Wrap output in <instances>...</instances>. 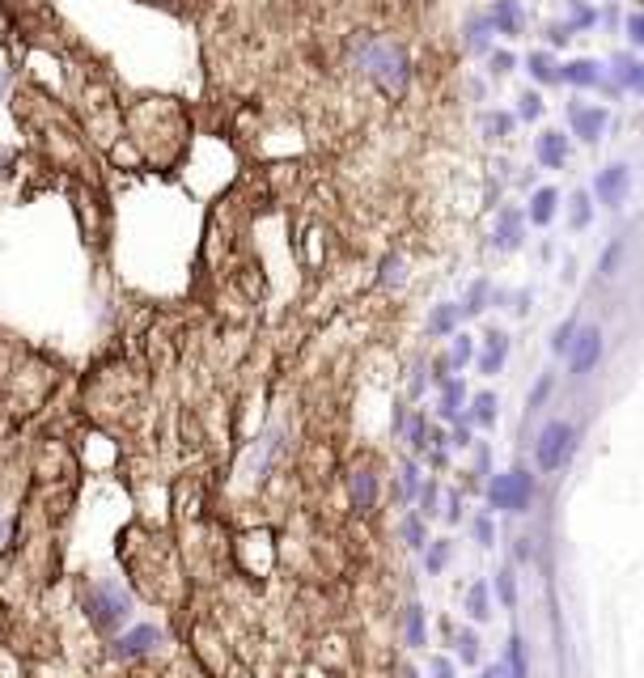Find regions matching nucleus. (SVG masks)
Here are the masks:
<instances>
[{
  "mask_svg": "<svg viewBox=\"0 0 644 678\" xmlns=\"http://www.w3.org/2000/svg\"><path fill=\"white\" fill-rule=\"evenodd\" d=\"M132 594L123 590L119 581H94L85 590V615H89V623L102 632V636H111V632H119L123 623L132 619Z\"/></svg>",
  "mask_w": 644,
  "mask_h": 678,
  "instance_id": "f257e3e1",
  "label": "nucleus"
},
{
  "mask_svg": "<svg viewBox=\"0 0 644 678\" xmlns=\"http://www.w3.org/2000/svg\"><path fill=\"white\" fill-rule=\"evenodd\" d=\"M356 64L365 68V73L386 85V89H403L407 77H411V68H407V56L395 47V43H382V39H365L361 51H356Z\"/></svg>",
  "mask_w": 644,
  "mask_h": 678,
  "instance_id": "f03ea898",
  "label": "nucleus"
},
{
  "mask_svg": "<svg viewBox=\"0 0 644 678\" xmlns=\"http://www.w3.org/2000/svg\"><path fill=\"white\" fill-rule=\"evenodd\" d=\"M534 505V475L526 467H513V471H500L488 479V509L500 513H530Z\"/></svg>",
  "mask_w": 644,
  "mask_h": 678,
  "instance_id": "7ed1b4c3",
  "label": "nucleus"
},
{
  "mask_svg": "<svg viewBox=\"0 0 644 678\" xmlns=\"http://www.w3.org/2000/svg\"><path fill=\"white\" fill-rule=\"evenodd\" d=\"M572 450H577V428L568 420H547L539 441H534V462H539V471L551 475L572 458Z\"/></svg>",
  "mask_w": 644,
  "mask_h": 678,
  "instance_id": "20e7f679",
  "label": "nucleus"
},
{
  "mask_svg": "<svg viewBox=\"0 0 644 678\" xmlns=\"http://www.w3.org/2000/svg\"><path fill=\"white\" fill-rule=\"evenodd\" d=\"M602 361V327L585 323L572 335V348H568V373H594V365Z\"/></svg>",
  "mask_w": 644,
  "mask_h": 678,
  "instance_id": "39448f33",
  "label": "nucleus"
},
{
  "mask_svg": "<svg viewBox=\"0 0 644 678\" xmlns=\"http://www.w3.org/2000/svg\"><path fill=\"white\" fill-rule=\"evenodd\" d=\"M161 628L157 623H136V628H128L123 636H115V645H111V653L115 657H123V662H136V657H149L157 645H161Z\"/></svg>",
  "mask_w": 644,
  "mask_h": 678,
  "instance_id": "423d86ee",
  "label": "nucleus"
},
{
  "mask_svg": "<svg viewBox=\"0 0 644 678\" xmlns=\"http://www.w3.org/2000/svg\"><path fill=\"white\" fill-rule=\"evenodd\" d=\"M628 191H632V174H628V166H606V170L598 174V183H594L598 204H606V208H619L623 200H628Z\"/></svg>",
  "mask_w": 644,
  "mask_h": 678,
  "instance_id": "0eeeda50",
  "label": "nucleus"
},
{
  "mask_svg": "<svg viewBox=\"0 0 644 678\" xmlns=\"http://www.w3.org/2000/svg\"><path fill=\"white\" fill-rule=\"evenodd\" d=\"M568 119H572V132H577L585 145L602 140V128H606V111H602V106H572Z\"/></svg>",
  "mask_w": 644,
  "mask_h": 678,
  "instance_id": "6e6552de",
  "label": "nucleus"
},
{
  "mask_svg": "<svg viewBox=\"0 0 644 678\" xmlns=\"http://www.w3.org/2000/svg\"><path fill=\"white\" fill-rule=\"evenodd\" d=\"M462 403H467V382L458 378H445L441 382V407H437V416L445 420V424H458L462 420Z\"/></svg>",
  "mask_w": 644,
  "mask_h": 678,
  "instance_id": "1a4fd4ad",
  "label": "nucleus"
},
{
  "mask_svg": "<svg viewBox=\"0 0 644 678\" xmlns=\"http://www.w3.org/2000/svg\"><path fill=\"white\" fill-rule=\"evenodd\" d=\"M505 361H509V335L488 331L483 335V352H479V373H500Z\"/></svg>",
  "mask_w": 644,
  "mask_h": 678,
  "instance_id": "9d476101",
  "label": "nucleus"
},
{
  "mask_svg": "<svg viewBox=\"0 0 644 678\" xmlns=\"http://www.w3.org/2000/svg\"><path fill=\"white\" fill-rule=\"evenodd\" d=\"M488 17H492L496 34H509V39H517V34L526 30V13H522V5H517V0H496Z\"/></svg>",
  "mask_w": 644,
  "mask_h": 678,
  "instance_id": "9b49d317",
  "label": "nucleus"
},
{
  "mask_svg": "<svg viewBox=\"0 0 644 678\" xmlns=\"http://www.w3.org/2000/svg\"><path fill=\"white\" fill-rule=\"evenodd\" d=\"M534 153H539V162H543L547 170H560V166L568 162V136L547 128V132L539 136V145H534Z\"/></svg>",
  "mask_w": 644,
  "mask_h": 678,
  "instance_id": "f8f14e48",
  "label": "nucleus"
},
{
  "mask_svg": "<svg viewBox=\"0 0 644 678\" xmlns=\"http://www.w3.org/2000/svg\"><path fill=\"white\" fill-rule=\"evenodd\" d=\"M348 492H352V509L356 513H369L373 509V501H378V475L373 471H352V484H348Z\"/></svg>",
  "mask_w": 644,
  "mask_h": 678,
  "instance_id": "ddd939ff",
  "label": "nucleus"
},
{
  "mask_svg": "<svg viewBox=\"0 0 644 678\" xmlns=\"http://www.w3.org/2000/svg\"><path fill=\"white\" fill-rule=\"evenodd\" d=\"M560 81L581 85V89H594V85H602V68H598V60H568V64L560 68Z\"/></svg>",
  "mask_w": 644,
  "mask_h": 678,
  "instance_id": "4468645a",
  "label": "nucleus"
},
{
  "mask_svg": "<svg viewBox=\"0 0 644 678\" xmlns=\"http://www.w3.org/2000/svg\"><path fill=\"white\" fill-rule=\"evenodd\" d=\"M467 619H475V623H488L492 619V585L488 581H475V585H467Z\"/></svg>",
  "mask_w": 644,
  "mask_h": 678,
  "instance_id": "2eb2a0df",
  "label": "nucleus"
},
{
  "mask_svg": "<svg viewBox=\"0 0 644 678\" xmlns=\"http://www.w3.org/2000/svg\"><path fill=\"white\" fill-rule=\"evenodd\" d=\"M496 246H500V251H517V246H522V212H513V208L500 212V221H496Z\"/></svg>",
  "mask_w": 644,
  "mask_h": 678,
  "instance_id": "dca6fc26",
  "label": "nucleus"
},
{
  "mask_svg": "<svg viewBox=\"0 0 644 678\" xmlns=\"http://www.w3.org/2000/svg\"><path fill=\"white\" fill-rule=\"evenodd\" d=\"M556 212H560V191L556 187H539V191H534V200H530V221L534 225H551V221H556Z\"/></svg>",
  "mask_w": 644,
  "mask_h": 678,
  "instance_id": "f3484780",
  "label": "nucleus"
},
{
  "mask_svg": "<svg viewBox=\"0 0 644 678\" xmlns=\"http://www.w3.org/2000/svg\"><path fill=\"white\" fill-rule=\"evenodd\" d=\"M458 323H462V306H454V301H441V306H433V314H428V335H433V339L454 335Z\"/></svg>",
  "mask_w": 644,
  "mask_h": 678,
  "instance_id": "a211bd4d",
  "label": "nucleus"
},
{
  "mask_svg": "<svg viewBox=\"0 0 644 678\" xmlns=\"http://www.w3.org/2000/svg\"><path fill=\"white\" fill-rule=\"evenodd\" d=\"M403 636H407L411 649H424V645H428V623H424V606H420V602H411L407 611H403Z\"/></svg>",
  "mask_w": 644,
  "mask_h": 678,
  "instance_id": "6ab92c4d",
  "label": "nucleus"
},
{
  "mask_svg": "<svg viewBox=\"0 0 644 678\" xmlns=\"http://www.w3.org/2000/svg\"><path fill=\"white\" fill-rule=\"evenodd\" d=\"M462 420H467L471 428H492V424H496V395H492V390L475 395V399H471V412L462 416Z\"/></svg>",
  "mask_w": 644,
  "mask_h": 678,
  "instance_id": "aec40b11",
  "label": "nucleus"
},
{
  "mask_svg": "<svg viewBox=\"0 0 644 678\" xmlns=\"http://www.w3.org/2000/svg\"><path fill=\"white\" fill-rule=\"evenodd\" d=\"M505 670H509V678H530V653H526V640H522V636H509V645H505Z\"/></svg>",
  "mask_w": 644,
  "mask_h": 678,
  "instance_id": "412c9836",
  "label": "nucleus"
},
{
  "mask_svg": "<svg viewBox=\"0 0 644 678\" xmlns=\"http://www.w3.org/2000/svg\"><path fill=\"white\" fill-rule=\"evenodd\" d=\"M450 556H454L450 539H428V547H424V568L437 577V573H445V564H450Z\"/></svg>",
  "mask_w": 644,
  "mask_h": 678,
  "instance_id": "4be33fe9",
  "label": "nucleus"
},
{
  "mask_svg": "<svg viewBox=\"0 0 644 678\" xmlns=\"http://www.w3.org/2000/svg\"><path fill=\"white\" fill-rule=\"evenodd\" d=\"M424 522H428V517H420V513H407V517H403L399 530H403V543H407L411 551H424V547H428V526H424Z\"/></svg>",
  "mask_w": 644,
  "mask_h": 678,
  "instance_id": "5701e85b",
  "label": "nucleus"
},
{
  "mask_svg": "<svg viewBox=\"0 0 644 678\" xmlns=\"http://www.w3.org/2000/svg\"><path fill=\"white\" fill-rule=\"evenodd\" d=\"M526 68H530V77H534V81H547V85H556V81H560V64L551 60L547 51H530Z\"/></svg>",
  "mask_w": 644,
  "mask_h": 678,
  "instance_id": "b1692460",
  "label": "nucleus"
},
{
  "mask_svg": "<svg viewBox=\"0 0 644 678\" xmlns=\"http://www.w3.org/2000/svg\"><path fill=\"white\" fill-rule=\"evenodd\" d=\"M420 488H424L420 467H416V462H403V471H399V501H403V505H411V501L420 496Z\"/></svg>",
  "mask_w": 644,
  "mask_h": 678,
  "instance_id": "393cba45",
  "label": "nucleus"
},
{
  "mask_svg": "<svg viewBox=\"0 0 644 678\" xmlns=\"http://www.w3.org/2000/svg\"><path fill=\"white\" fill-rule=\"evenodd\" d=\"M475 356V339L471 335H454V344H450V356H445V361H450V369L458 373L462 365H467Z\"/></svg>",
  "mask_w": 644,
  "mask_h": 678,
  "instance_id": "a878e982",
  "label": "nucleus"
},
{
  "mask_svg": "<svg viewBox=\"0 0 644 678\" xmlns=\"http://www.w3.org/2000/svg\"><path fill=\"white\" fill-rule=\"evenodd\" d=\"M471 534H475V543H479V547H496V522H492V513H488V509L475 513Z\"/></svg>",
  "mask_w": 644,
  "mask_h": 678,
  "instance_id": "bb28decb",
  "label": "nucleus"
},
{
  "mask_svg": "<svg viewBox=\"0 0 644 678\" xmlns=\"http://www.w3.org/2000/svg\"><path fill=\"white\" fill-rule=\"evenodd\" d=\"M454 645H458V657L467 666H479V636L471 632V628H462V632H454Z\"/></svg>",
  "mask_w": 644,
  "mask_h": 678,
  "instance_id": "cd10ccee",
  "label": "nucleus"
},
{
  "mask_svg": "<svg viewBox=\"0 0 644 678\" xmlns=\"http://www.w3.org/2000/svg\"><path fill=\"white\" fill-rule=\"evenodd\" d=\"M496 602L500 606H513L517 602V581H513V564H505L496 573Z\"/></svg>",
  "mask_w": 644,
  "mask_h": 678,
  "instance_id": "c85d7f7f",
  "label": "nucleus"
},
{
  "mask_svg": "<svg viewBox=\"0 0 644 678\" xmlns=\"http://www.w3.org/2000/svg\"><path fill=\"white\" fill-rule=\"evenodd\" d=\"M577 318H568V323H560L556 331H551V352H560V356H568V348H572V335H577Z\"/></svg>",
  "mask_w": 644,
  "mask_h": 678,
  "instance_id": "c756f323",
  "label": "nucleus"
},
{
  "mask_svg": "<svg viewBox=\"0 0 644 678\" xmlns=\"http://www.w3.org/2000/svg\"><path fill=\"white\" fill-rule=\"evenodd\" d=\"M437 492H441L437 479H428V484L420 488V496H416V513H420V517H437V513H441V509H437Z\"/></svg>",
  "mask_w": 644,
  "mask_h": 678,
  "instance_id": "7c9ffc66",
  "label": "nucleus"
},
{
  "mask_svg": "<svg viewBox=\"0 0 644 678\" xmlns=\"http://www.w3.org/2000/svg\"><path fill=\"white\" fill-rule=\"evenodd\" d=\"M492 30H496V26H492V17H483L479 26H471V39H467V43L479 51V56H488V51H492Z\"/></svg>",
  "mask_w": 644,
  "mask_h": 678,
  "instance_id": "2f4dec72",
  "label": "nucleus"
},
{
  "mask_svg": "<svg viewBox=\"0 0 644 678\" xmlns=\"http://www.w3.org/2000/svg\"><path fill=\"white\" fill-rule=\"evenodd\" d=\"M589 221H594V200H589L585 191H577V195H572V225L585 229Z\"/></svg>",
  "mask_w": 644,
  "mask_h": 678,
  "instance_id": "473e14b6",
  "label": "nucleus"
},
{
  "mask_svg": "<svg viewBox=\"0 0 644 678\" xmlns=\"http://www.w3.org/2000/svg\"><path fill=\"white\" fill-rule=\"evenodd\" d=\"M407 445H411L416 454L428 450V420H424V416H411V424H407Z\"/></svg>",
  "mask_w": 644,
  "mask_h": 678,
  "instance_id": "72a5a7b5",
  "label": "nucleus"
},
{
  "mask_svg": "<svg viewBox=\"0 0 644 678\" xmlns=\"http://www.w3.org/2000/svg\"><path fill=\"white\" fill-rule=\"evenodd\" d=\"M483 306H488V280L471 284V293H467V306H462V318H467V314H479Z\"/></svg>",
  "mask_w": 644,
  "mask_h": 678,
  "instance_id": "f704fd0d",
  "label": "nucleus"
},
{
  "mask_svg": "<svg viewBox=\"0 0 644 678\" xmlns=\"http://www.w3.org/2000/svg\"><path fill=\"white\" fill-rule=\"evenodd\" d=\"M615 89H628V81H632V68H636V60L632 56H615Z\"/></svg>",
  "mask_w": 644,
  "mask_h": 678,
  "instance_id": "c9c22d12",
  "label": "nucleus"
},
{
  "mask_svg": "<svg viewBox=\"0 0 644 678\" xmlns=\"http://www.w3.org/2000/svg\"><path fill=\"white\" fill-rule=\"evenodd\" d=\"M594 22H598V13L589 9V5H581V0H572V26H577V30H589Z\"/></svg>",
  "mask_w": 644,
  "mask_h": 678,
  "instance_id": "e433bc0d",
  "label": "nucleus"
},
{
  "mask_svg": "<svg viewBox=\"0 0 644 678\" xmlns=\"http://www.w3.org/2000/svg\"><path fill=\"white\" fill-rule=\"evenodd\" d=\"M428 678H458V670L450 657H433V662H428Z\"/></svg>",
  "mask_w": 644,
  "mask_h": 678,
  "instance_id": "4c0bfd02",
  "label": "nucleus"
},
{
  "mask_svg": "<svg viewBox=\"0 0 644 678\" xmlns=\"http://www.w3.org/2000/svg\"><path fill=\"white\" fill-rule=\"evenodd\" d=\"M517 102H522V106H517V115H522V119H539V111H543V102H539V94H522V98H517Z\"/></svg>",
  "mask_w": 644,
  "mask_h": 678,
  "instance_id": "58836bf2",
  "label": "nucleus"
},
{
  "mask_svg": "<svg viewBox=\"0 0 644 678\" xmlns=\"http://www.w3.org/2000/svg\"><path fill=\"white\" fill-rule=\"evenodd\" d=\"M628 39H632V47H644V13L628 17Z\"/></svg>",
  "mask_w": 644,
  "mask_h": 678,
  "instance_id": "ea45409f",
  "label": "nucleus"
},
{
  "mask_svg": "<svg viewBox=\"0 0 644 678\" xmlns=\"http://www.w3.org/2000/svg\"><path fill=\"white\" fill-rule=\"evenodd\" d=\"M551 386H556V382H551V373H547V378L534 382V390H530V407H539V403L551 395Z\"/></svg>",
  "mask_w": 644,
  "mask_h": 678,
  "instance_id": "a19ab883",
  "label": "nucleus"
},
{
  "mask_svg": "<svg viewBox=\"0 0 644 678\" xmlns=\"http://www.w3.org/2000/svg\"><path fill=\"white\" fill-rule=\"evenodd\" d=\"M399 267H403V259H386V263H382V284H399V280H403Z\"/></svg>",
  "mask_w": 644,
  "mask_h": 678,
  "instance_id": "79ce46f5",
  "label": "nucleus"
},
{
  "mask_svg": "<svg viewBox=\"0 0 644 678\" xmlns=\"http://www.w3.org/2000/svg\"><path fill=\"white\" fill-rule=\"evenodd\" d=\"M615 263H619V242H615V246H606V255H602V267H598V272H602V276H611V272H615Z\"/></svg>",
  "mask_w": 644,
  "mask_h": 678,
  "instance_id": "37998d69",
  "label": "nucleus"
},
{
  "mask_svg": "<svg viewBox=\"0 0 644 678\" xmlns=\"http://www.w3.org/2000/svg\"><path fill=\"white\" fill-rule=\"evenodd\" d=\"M628 89H636V94L644 98V60H636V68H632V81H628Z\"/></svg>",
  "mask_w": 644,
  "mask_h": 678,
  "instance_id": "c03bdc74",
  "label": "nucleus"
},
{
  "mask_svg": "<svg viewBox=\"0 0 644 678\" xmlns=\"http://www.w3.org/2000/svg\"><path fill=\"white\" fill-rule=\"evenodd\" d=\"M445 517H450V522H462V496L458 492H450V509H445Z\"/></svg>",
  "mask_w": 644,
  "mask_h": 678,
  "instance_id": "a18cd8bd",
  "label": "nucleus"
},
{
  "mask_svg": "<svg viewBox=\"0 0 644 678\" xmlns=\"http://www.w3.org/2000/svg\"><path fill=\"white\" fill-rule=\"evenodd\" d=\"M513 64H517V60H513V56H505V51H496V56H492V68H496V73H509Z\"/></svg>",
  "mask_w": 644,
  "mask_h": 678,
  "instance_id": "49530a36",
  "label": "nucleus"
},
{
  "mask_svg": "<svg viewBox=\"0 0 644 678\" xmlns=\"http://www.w3.org/2000/svg\"><path fill=\"white\" fill-rule=\"evenodd\" d=\"M479 678H509V670H505V662H500V666H488V670H483Z\"/></svg>",
  "mask_w": 644,
  "mask_h": 678,
  "instance_id": "de8ad7c7",
  "label": "nucleus"
},
{
  "mask_svg": "<svg viewBox=\"0 0 644 678\" xmlns=\"http://www.w3.org/2000/svg\"><path fill=\"white\" fill-rule=\"evenodd\" d=\"M5 534H9V526H5V513H0V543H5Z\"/></svg>",
  "mask_w": 644,
  "mask_h": 678,
  "instance_id": "09e8293b",
  "label": "nucleus"
},
{
  "mask_svg": "<svg viewBox=\"0 0 644 678\" xmlns=\"http://www.w3.org/2000/svg\"><path fill=\"white\" fill-rule=\"evenodd\" d=\"M403 678H420V670H403Z\"/></svg>",
  "mask_w": 644,
  "mask_h": 678,
  "instance_id": "8fccbe9b",
  "label": "nucleus"
}]
</instances>
